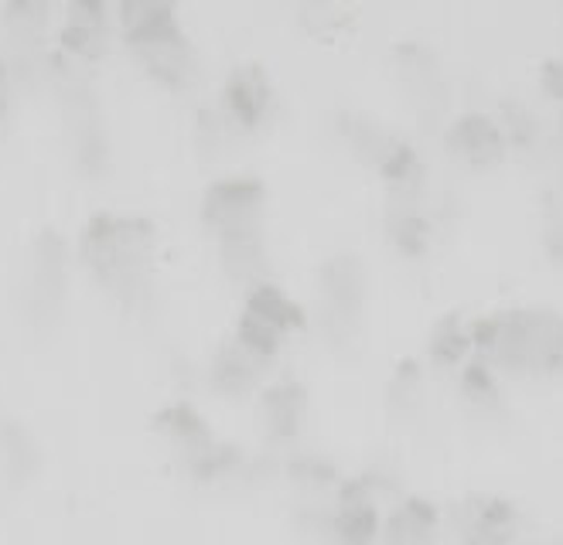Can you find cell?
Here are the masks:
<instances>
[{
	"mask_svg": "<svg viewBox=\"0 0 563 545\" xmlns=\"http://www.w3.org/2000/svg\"><path fill=\"white\" fill-rule=\"evenodd\" d=\"M267 420H271L277 436H290L297 426H301V420H305L301 392H297V389H277L267 399Z\"/></svg>",
	"mask_w": 563,
	"mask_h": 545,
	"instance_id": "11",
	"label": "cell"
},
{
	"mask_svg": "<svg viewBox=\"0 0 563 545\" xmlns=\"http://www.w3.org/2000/svg\"><path fill=\"white\" fill-rule=\"evenodd\" d=\"M11 107V76L4 73V65H0V116L8 113Z\"/></svg>",
	"mask_w": 563,
	"mask_h": 545,
	"instance_id": "12",
	"label": "cell"
},
{
	"mask_svg": "<svg viewBox=\"0 0 563 545\" xmlns=\"http://www.w3.org/2000/svg\"><path fill=\"white\" fill-rule=\"evenodd\" d=\"M478 345L512 371H553L563 365V321L547 314H509L485 324Z\"/></svg>",
	"mask_w": 563,
	"mask_h": 545,
	"instance_id": "2",
	"label": "cell"
},
{
	"mask_svg": "<svg viewBox=\"0 0 563 545\" xmlns=\"http://www.w3.org/2000/svg\"><path fill=\"white\" fill-rule=\"evenodd\" d=\"M86 263L123 307L144 303L151 293V229L137 219L99 215L82 243Z\"/></svg>",
	"mask_w": 563,
	"mask_h": 545,
	"instance_id": "1",
	"label": "cell"
},
{
	"mask_svg": "<svg viewBox=\"0 0 563 545\" xmlns=\"http://www.w3.org/2000/svg\"><path fill=\"white\" fill-rule=\"evenodd\" d=\"M358 297H362L358 272L349 269V259H335V266L324 277V297H321L331 331H352L349 324L358 314Z\"/></svg>",
	"mask_w": 563,
	"mask_h": 545,
	"instance_id": "8",
	"label": "cell"
},
{
	"mask_svg": "<svg viewBox=\"0 0 563 545\" xmlns=\"http://www.w3.org/2000/svg\"><path fill=\"white\" fill-rule=\"evenodd\" d=\"M454 144L465 151L472 160H485V157L499 154L503 136H499V130H495L488 120H465L454 130Z\"/></svg>",
	"mask_w": 563,
	"mask_h": 545,
	"instance_id": "10",
	"label": "cell"
},
{
	"mask_svg": "<svg viewBox=\"0 0 563 545\" xmlns=\"http://www.w3.org/2000/svg\"><path fill=\"white\" fill-rule=\"evenodd\" d=\"M260 188L253 181H222L206 198V222L219 235L222 249L260 243Z\"/></svg>",
	"mask_w": 563,
	"mask_h": 545,
	"instance_id": "3",
	"label": "cell"
},
{
	"mask_svg": "<svg viewBox=\"0 0 563 545\" xmlns=\"http://www.w3.org/2000/svg\"><path fill=\"white\" fill-rule=\"evenodd\" d=\"M0 464H4L8 477H24L35 474V464H38V454H35V443L27 440V433H21L18 426H4L0 430Z\"/></svg>",
	"mask_w": 563,
	"mask_h": 545,
	"instance_id": "9",
	"label": "cell"
},
{
	"mask_svg": "<svg viewBox=\"0 0 563 545\" xmlns=\"http://www.w3.org/2000/svg\"><path fill=\"white\" fill-rule=\"evenodd\" d=\"M110 42V0H69L62 45L79 58L103 55Z\"/></svg>",
	"mask_w": 563,
	"mask_h": 545,
	"instance_id": "5",
	"label": "cell"
},
{
	"mask_svg": "<svg viewBox=\"0 0 563 545\" xmlns=\"http://www.w3.org/2000/svg\"><path fill=\"white\" fill-rule=\"evenodd\" d=\"M65 293V253L55 243V235H45L35 249V269H31L27 307L35 311V324L58 314Z\"/></svg>",
	"mask_w": 563,
	"mask_h": 545,
	"instance_id": "6",
	"label": "cell"
},
{
	"mask_svg": "<svg viewBox=\"0 0 563 545\" xmlns=\"http://www.w3.org/2000/svg\"><path fill=\"white\" fill-rule=\"evenodd\" d=\"M274 107V89L260 68L246 65L225 86V113L233 116L240 126H260L263 116H271Z\"/></svg>",
	"mask_w": 563,
	"mask_h": 545,
	"instance_id": "7",
	"label": "cell"
},
{
	"mask_svg": "<svg viewBox=\"0 0 563 545\" xmlns=\"http://www.w3.org/2000/svg\"><path fill=\"white\" fill-rule=\"evenodd\" d=\"M117 24L130 52L181 31L175 0H117Z\"/></svg>",
	"mask_w": 563,
	"mask_h": 545,
	"instance_id": "4",
	"label": "cell"
}]
</instances>
